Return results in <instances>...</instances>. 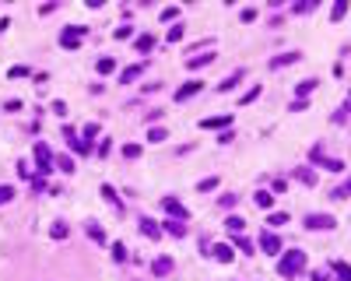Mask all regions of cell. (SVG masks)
<instances>
[{
	"label": "cell",
	"mask_w": 351,
	"mask_h": 281,
	"mask_svg": "<svg viewBox=\"0 0 351 281\" xmlns=\"http://www.w3.org/2000/svg\"><path fill=\"white\" fill-rule=\"evenodd\" d=\"M295 60H299V53H278L274 60H270V67L278 70V67H288V63H295Z\"/></svg>",
	"instance_id": "cell-13"
},
{
	"label": "cell",
	"mask_w": 351,
	"mask_h": 281,
	"mask_svg": "<svg viewBox=\"0 0 351 281\" xmlns=\"http://www.w3.org/2000/svg\"><path fill=\"white\" fill-rule=\"evenodd\" d=\"M344 11H348V4L341 0V4H334V18H344Z\"/></svg>",
	"instance_id": "cell-41"
},
{
	"label": "cell",
	"mask_w": 351,
	"mask_h": 281,
	"mask_svg": "<svg viewBox=\"0 0 351 281\" xmlns=\"http://www.w3.org/2000/svg\"><path fill=\"white\" fill-rule=\"evenodd\" d=\"M204 88V81H186L183 88H176V102H183V99H190V95H197Z\"/></svg>",
	"instance_id": "cell-7"
},
{
	"label": "cell",
	"mask_w": 351,
	"mask_h": 281,
	"mask_svg": "<svg viewBox=\"0 0 351 281\" xmlns=\"http://www.w3.org/2000/svg\"><path fill=\"white\" fill-rule=\"evenodd\" d=\"M148 141H165V130H162V127H151V134H148Z\"/></svg>",
	"instance_id": "cell-34"
},
{
	"label": "cell",
	"mask_w": 351,
	"mask_h": 281,
	"mask_svg": "<svg viewBox=\"0 0 351 281\" xmlns=\"http://www.w3.org/2000/svg\"><path fill=\"white\" fill-rule=\"evenodd\" d=\"M334 215H309L305 218V228H334Z\"/></svg>",
	"instance_id": "cell-5"
},
{
	"label": "cell",
	"mask_w": 351,
	"mask_h": 281,
	"mask_svg": "<svg viewBox=\"0 0 351 281\" xmlns=\"http://www.w3.org/2000/svg\"><path fill=\"white\" fill-rule=\"evenodd\" d=\"M81 39H85V25H70V28H63V35H60V43L63 46H81Z\"/></svg>",
	"instance_id": "cell-3"
},
{
	"label": "cell",
	"mask_w": 351,
	"mask_h": 281,
	"mask_svg": "<svg viewBox=\"0 0 351 281\" xmlns=\"http://www.w3.org/2000/svg\"><path fill=\"white\" fill-rule=\"evenodd\" d=\"M348 190H351V186H348V183H341V186L334 190V200H344V197H348Z\"/></svg>",
	"instance_id": "cell-38"
},
{
	"label": "cell",
	"mask_w": 351,
	"mask_h": 281,
	"mask_svg": "<svg viewBox=\"0 0 351 281\" xmlns=\"http://www.w3.org/2000/svg\"><path fill=\"white\" fill-rule=\"evenodd\" d=\"M56 162H60V169H63V172H74V158H67V155H63V158H56Z\"/></svg>",
	"instance_id": "cell-33"
},
{
	"label": "cell",
	"mask_w": 351,
	"mask_h": 281,
	"mask_svg": "<svg viewBox=\"0 0 351 281\" xmlns=\"http://www.w3.org/2000/svg\"><path fill=\"white\" fill-rule=\"evenodd\" d=\"M253 200H256V208H270V204H274L270 190H256V193H253Z\"/></svg>",
	"instance_id": "cell-16"
},
{
	"label": "cell",
	"mask_w": 351,
	"mask_h": 281,
	"mask_svg": "<svg viewBox=\"0 0 351 281\" xmlns=\"http://www.w3.org/2000/svg\"><path fill=\"white\" fill-rule=\"evenodd\" d=\"M236 200H239L236 193H221V200H218V204H221V208H232V204H236Z\"/></svg>",
	"instance_id": "cell-31"
},
{
	"label": "cell",
	"mask_w": 351,
	"mask_h": 281,
	"mask_svg": "<svg viewBox=\"0 0 351 281\" xmlns=\"http://www.w3.org/2000/svg\"><path fill=\"white\" fill-rule=\"evenodd\" d=\"M95 134H99V123H88V127H85V144H88Z\"/></svg>",
	"instance_id": "cell-36"
},
{
	"label": "cell",
	"mask_w": 351,
	"mask_h": 281,
	"mask_svg": "<svg viewBox=\"0 0 351 281\" xmlns=\"http://www.w3.org/2000/svg\"><path fill=\"white\" fill-rule=\"evenodd\" d=\"M123 155H127V158H137V155H141V144H127Z\"/></svg>",
	"instance_id": "cell-37"
},
{
	"label": "cell",
	"mask_w": 351,
	"mask_h": 281,
	"mask_svg": "<svg viewBox=\"0 0 351 281\" xmlns=\"http://www.w3.org/2000/svg\"><path fill=\"white\" fill-rule=\"evenodd\" d=\"M151 46H154V35H141V39H137V50H141V53H148Z\"/></svg>",
	"instance_id": "cell-24"
},
{
	"label": "cell",
	"mask_w": 351,
	"mask_h": 281,
	"mask_svg": "<svg viewBox=\"0 0 351 281\" xmlns=\"http://www.w3.org/2000/svg\"><path fill=\"white\" fill-rule=\"evenodd\" d=\"M256 95H260V85H253V88H250V92H246V95L239 99V106H250V102L256 99Z\"/></svg>",
	"instance_id": "cell-25"
},
{
	"label": "cell",
	"mask_w": 351,
	"mask_h": 281,
	"mask_svg": "<svg viewBox=\"0 0 351 281\" xmlns=\"http://www.w3.org/2000/svg\"><path fill=\"white\" fill-rule=\"evenodd\" d=\"M288 222V215H281V211H274V215H267V225H285Z\"/></svg>",
	"instance_id": "cell-27"
},
{
	"label": "cell",
	"mask_w": 351,
	"mask_h": 281,
	"mask_svg": "<svg viewBox=\"0 0 351 281\" xmlns=\"http://www.w3.org/2000/svg\"><path fill=\"white\" fill-rule=\"evenodd\" d=\"M179 39H183V25H176V28L169 32V43H179Z\"/></svg>",
	"instance_id": "cell-39"
},
{
	"label": "cell",
	"mask_w": 351,
	"mask_h": 281,
	"mask_svg": "<svg viewBox=\"0 0 351 281\" xmlns=\"http://www.w3.org/2000/svg\"><path fill=\"white\" fill-rule=\"evenodd\" d=\"M63 137H67V144H70L74 151H81V155H85V151H92V148H88V144H85L81 137L74 134V127H63Z\"/></svg>",
	"instance_id": "cell-8"
},
{
	"label": "cell",
	"mask_w": 351,
	"mask_h": 281,
	"mask_svg": "<svg viewBox=\"0 0 351 281\" xmlns=\"http://www.w3.org/2000/svg\"><path fill=\"white\" fill-rule=\"evenodd\" d=\"M151 274H158V278L162 274H172V257H158V260L151 264Z\"/></svg>",
	"instance_id": "cell-10"
},
{
	"label": "cell",
	"mask_w": 351,
	"mask_h": 281,
	"mask_svg": "<svg viewBox=\"0 0 351 281\" xmlns=\"http://www.w3.org/2000/svg\"><path fill=\"white\" fill-rule=\"evenodd\" d=\"M176 14H179V7H165V11H162V18H165V21H172Z\"/></svg>",
	"instance_id": "cell-43"
},
{
	"label": "cell",
	"mask_w": 351,
	"mask_h": 281,
	"mask_svg": "<svg viewBox=\"0 0 351 281\" xmlns=\"http://www.w3.org/2000/svg\"><path fill=\"white\" fill-rule=\"evenodd\" d=\"M112 257H116V260H127V246H123V243H112Z\"/></svg>",
	"instance_id": "cell-30"
},
{
	"label": "cell",
	"mask_w": 351,
	"mask_h": 281,
	"mask_svg": "<svg viewBox=\"0 0 351 281\" xmlns=\"http://www.w3.org/2000/svg\"><path fill=\"white\" fill-rule=\"evenodd\" d=\"M162 208H165V211H169V215H172L176 222H186V218H190V211H186V208L179 204L176 197H165V200H162Z\"/></svg>",
	"instance_id": "cell-4"
},
{
	"label": "cell",
	"mask_w": 351,
	"mask_h": 281,
	"mask_svg": "<svg viewBox=\"0 0 351 281\" xmlns=\"http://www.w3.org/2000/svg\"><path fill=\"white\" fill-rule=\"evenodd\" d=\"M211 253H214V257H218L221 264H228V260H232V246H225V243H218V246H214Z\"/></svg>",
	"instance_id": "cell-17"
},
{
	"label": "cell",
	"mask_w": 351,
	"mask_h": 281,
	"mask_svg": "<svg viewBox=\"0 0 351 281\" xmlns=\"http://www.w3.org/2000/svg\"><path fill=\"white\" fill-rule=\"evenodd\" d=\"M141 74H144V63H137V67H127V70L120 74V85H130V81H137Z\"/></svg>",
	"instance_id": "cell-11"
},
{
	"label": "cell",
	"mask_w": 351,
	"mask_h": 281,
	"mask_svg": "<svg viewBox=\"0 0 351 281\" xmlns=\"http://www.w3.org/2000/svg\"><path fill=\"white\" fill-rule=\"evenodd\" d=\"M316 85H320V81H316V77H305V81L299 85V99H305V95H309V92H313Z\"/></svg>",
	"instance_id": "cell-22"
},
{
	"label": "cell",
	"mask_w": 351,
	"mask_h": 281,
	"mask_svg": "<svg viewBox=\"0 0 351 281\" xmlns=\"http://www.w3.org/2000/svg\"><path fill=\"white\" fill-rule=\"evenodd\" d=\"M243 77H246V70H232V74L225 77V81L218 85V92H232V88H236V85L243 81Z\"/></svg>",
	"instance_id": "cell-9"
},
{
	"label": "cell",
	"mask_w": 351,
	"mask_h": 281,
	"mask_svg": "<svg viewBox=\"0 0 351 281\" xmlns=\"http://www.w3.org/2000/svg\"><path fill=\"white\" fill-rule=\"evenodd\" d=\"M88 235H92V239H99V243H102V239H105V232H102L99 225H88Z\"/></svg>",
	"instance_id": "cell-35"
},
{
	"label": "cell",
	"mask_w": 351,
	"mask_h": 281,
	"mask_svg": "<svg viewBox=\"0 0 351 281\" xmlns=\"http://www.w3.org/2000/svg\"><path fill=\"white\" fill-rule=\"evenodd\" d=\"M165 232H172V235H186V225L172 218V222H165Z\"/></svg>",
	"instance_id": "cell-23"
},
{
	"label": "cell",
	"mask_w": 351,
	"mask_h": 281,
	"mask_svg": "<svg viewBox=\"0 0 351 281\" xmlns=\"http://www.w3.org/2000/svg\"><path fill=\"white\" fill-rule=\"evenodd\" d=\"M141 232H144V235H151V239H158V235H162V228L154 225L151 218H141Z\"/></svg>",
	"instance_id": "cell-15"
},
{
	"label": "cell",
	"mask_w": 351,
	"mask_h": 281,
	"mask_svg": "<svg viewBox=\"0 0 351 281\" xmlns=\"http://www.w3.org/2000/svg\"><path fill=\"white\" fill-rule=\"evenodd\" d=\"M112 67H116V63H112V56H102V60H99V74H109Z\"/></svg>",
	"instance_id": "cell-28"
},
{
	"label": "cell",
	"mask_w": 351,
	"mask_h": 281,
	"mask_svg": "<svg viewBox=\"0 0 351 281\" xmlns=\"http://www.w3.org/2000/svg\"><path fill=\"white\" fill-rule=\"evenodd\" d=\"M35 162H39V179H46L50 172H53V158H50V148L39 141L35 144Z\"/></svg>",
	"instance_id": "cell-2"
},
{
	"label": "cell",
	"mask_w": 351,
	"mask_h": 281,
	"mask_svg": "<svg viewBox=\"0 0 351 281\" xmlns=\"http://www.w3.org/2000/svg\"><path fill=\"white\" fill-rule=\"evenodd\" d=\"M214 186H218V179H214V176H211V179H201V183H197V190H201V193H207V190H214Z\"/></svg>",
	"instance_id": "cell-29"
},
{
	"label": "cell",
	"mask_w": 351,
	"mask_h": 281,
	"mask_svg": "<svg viewBox=\"0 0 351 281\" xmlns=\"http://www.w3.org/2000/svg\"><path fill=\"white\" fill-rule=\"evenodd\" d=\"M228 123H232V116H207V119H201V127H207V130L211 127L218 130V127H228Z\"/></svg>",
	"instance_id": "cell-12"
},
{
	"label": "cell",
	"mask_w": 351,
	"mask_h": 281,
	"mask_svg": "<svg viewBox=\"0 0 351 281\" xmlns=\"http://www.w3.org/2000/svg\"><path fill=\"white\" fill-rule=\"evenodd\" d=\"M260 250H263V253H278V250H281V239H278L274 232H263V235H260Z\"/></svg>",
	"instance_id": "cell-6"
},
{
	"label": "cell",
	"mask_w": 351,
	"mask_h": 281,
	"mask_svg": "<svg viewBox=\"0 0 351 281\" xmlns=\"http://www.w3.org/2000/svg\"><path fill=\"white\" fill-rule=\"evenodd\" d=\"M11 197H14V186H0V204H7Z\"/></svg>",
	"instance_id": "cell-32"
},
{
	"label": "cell",
	"mask_w": 351,
	"mask_h": 281,
	"mask_svg": "<svg viewBox=\"0 0 351 281\" xmlns=\"http://www.w3.org/2000/svg\"><path fill=\"white\" fill-rule=\"evenodd\" d=\"M102 197H105V200H112V204H116V190H112V186H102Z\"/></svg>",
	"instance_id": "cell-42"
},
{
	"label": "cell",
	"mask_w": 351,
	"mask_h": 281,
	"mask_svg": "<svg viewBox=\"0 0 351 281\" xmlns=\"http://www.w3.org/2000/svg\"><path fill=\"white\" fill-rule=\"evenodd\" d=\"M50 232H53V239H63V235H67V222H53Z\"/></svg>",
	"instance_id": "cell-26"
},
{
	"label": "cell",
	"mask_w": 351,
	"mask_h": 281,
	"mask_svg": "<svg viewBox=\"0 0 351 281\" xmlns=\"http://www.w3.org/2000/svg\"><path fill=\"white\" fill-rule=\"evenodd\" d=\"M295 179H302L305 186H313V183H316V172H313V169H295Z\"/></svg>",
	"instance_id": "cell-21"
},
{
	"label": "cell",
	"mask_w": 351,
	"mask_h": 281,
	"mask_svg": "<svg viewBox=\"0 0 351 281\" xmlns=\"http://www.w3.org/2000/svg\"><path fill=\"white\" fill-rule=\"evenodd\" d=\"M211 60H214V53H197V56H190V63H186V67H190V70H197V67L211 63Z\"/></svg>",
	"instance_id": "cell-14"
},
{
	"label": "cell",
	"mask_w": 351,
	"mask_h": 281,
	"mask_svg": "<svg viewBox=\"0 0 351 281\" xmlns=\"http://www.w3.org/2000/svg\"><path fill=\"white\" fill-rule=\"evenodd\" d=\"M225 228H228V232H232V235H239V232H243V228H246V222H243V218H236V215H232V218H228V222H225Z\"/></svg>",
	"instance_id": "cell-20"
},
{
	"label": "cell",
	"mask_w": 351,
	"mask_h": 281,
	"mask_svg": "<svg viewBox=\"0 0 351 281\" xmlns=\"http://www.w3.org/2000/svg\"><path fill=\"white\" fill-rule=\"evenodd\" d=\"M278 271H281L285 278H295L299 271H305V253H302V250H288V253L281 257Z\"/></svg>",
	"instance_id": "cell-1"
},
{
	"label": "cell",
	"mask_w": 351,
	"mask_h": 281,
	"mask_svg": "<svg viewBox=\"0 0 351 281\" xmlns=\"http://www.w3.org/2000/svg\"><path fill=\"white\" fill-rule=\"evenodd\" d=\"M239 250H243V253H253V243H250V239H243V235H239Z\"/></svg>",
	"instance_id": "cell-40"
},
{
	"label": "cell",
	"mask_w": 351,
	"mask_h": 281,
	"mask_svg": "<svg viewBox=\"0 0 351 281\" xmlns=\"http://www.w3.org/2000/svg\"><path fill=\"white\" fill-rule=\"evenodd\" d=\"M320 162H323V169H330V172H344V162H341V158H320Z\"/></svg>",
	"instance_id": "cell-19"
},
{
	"label": "cell",
	"mask_w": 351,
	"mask_h": 281,
	"mask_svg": "<svg viewBox=\"0 0 351 281\" xmlns=\"http://www.w3.org/2000/svg\"><path fill=\"white\" fill-rule=\"evenodd\" d=\"M334 274H337L341 281H351V267H348L344 260H334Z\"/></svg>",
	"instance_id": "cell-18"
}]
</instances>
